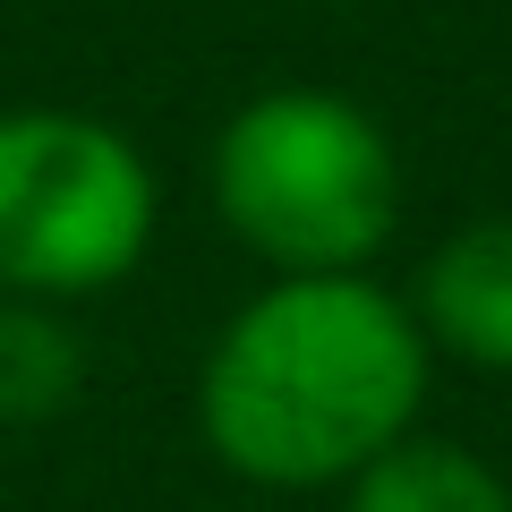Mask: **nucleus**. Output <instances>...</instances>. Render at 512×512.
Segmentation results:
<instances>
[{
  "instance_id": "obj_1",
  "label": "nucleus",
  "mask_w": 512,
  "mask_h": 512,
  "mask_svg": "<svg viewBox=\"0 0 512 512\" xmlns=\"http://www.w3.org/2000/svg\"><path fill=\"white\" fill-rule=\"evenodd\" d=\"M436 350L376 274H274L197 367V436L248 487L342 495L376 453L419 436Z\"/></svg>"
},
{
  "instance_id": "obj_2",
  "label": "nucleus",
  "mask_w": 512,
  "mask_h": 512,
  "mask_svg": "<svg viewBox=\"0 0 512 512\" xmlns=\"http://www.w3.org/2000/svg\"><path fill=\"white\" fill-rule=\"evenodd\" d=\"M214 214L274 274H367L402 222V154L342 86H265L214 128Z\"/></svg>"
},
{
  "instance_id": "obj_3",
  "label": "nucleus",
  "mask_w": 512,
  "mask_h": 512,
  "mask_svg": "<svg viewBox=\"0 0 512 512\" xmlns=\"http://www.w3.org/2000/svg\"><path fill=\"white\" fill-rule=\"evenodd\" d=\"M163 188L137 137L94 111L18 103L0 111V299L120 291L154 248Z\"/></svg>"
},
{
  "instance_id": "obj_4",
  "label": "nucleus",
  "mask_w": 512,
  "mask_h": 512,
  "mask_svg": "<svg viewBox=\"0 0 512 512\" xmlns=\"http://www.w3.org/2000/svg\"><path fill=\"white\" fill-rule=\"evenodd\" d=\"M402 299L436 359L512 376V214H478L453 239H436Z\"/></svg>"
},
{
  "instance_id": "obj_5",
  "label": "nucleus",
  "mask_w": 512,
  "mask_h": 512,
  "mask_svg": "<svg viewBox=\"0 0 512 512\" xmlns=\"http://www.w3.org/2000/svg\"><path fill=\"white\" fill-rule=\"evenodd\" d=\"M342 512H512V487L453 436H402L342 487Z\"/></svg>"
},
{
  "instance_id": "obj_6",
  "label": "nucleus",
  "mask_w": 512,
  "mask_h": 512,
  "mask_svg": "<svg viewBox=\"0 0 512 512\" xmlns=\"http://www.w3.org/2000/svg\"><path fill=\"white\" fill-rule=\"evenodd\" d=\"M86 393V342L43 299H0V419L43 427Z\"/></svg>"
}]
</instances>
